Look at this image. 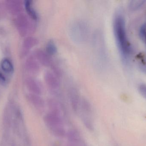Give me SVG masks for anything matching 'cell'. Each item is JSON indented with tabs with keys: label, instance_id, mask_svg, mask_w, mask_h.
I'll list each match as a JSON object with an SVG mask.
<instances>
[{
	"label": "cell",
	"instance_id": "1",
	"mask_svg": "<svg viewBox=\"0 0 146 146\" xmlns=\"http://www.w3.org/2000/svg\"><path fill=\"white\" fill-rule=\"evenodd\" d=\"M113 30L117 45L122 61L127 64L131 52L127 37L125 19L121 13L116 14L113 20Z\"/></svg>",
	"mask_w": 146,
	"mask_h": 146
},
{
	"label": "cell",
	"instance_id": "2",
	"mask_svg": "<svg viewBox=\"0 0 146 146\" xmlns=\"http://www.w3.org/2000/svg\"><path fill=\"white\" fill-rule=\"evenodd\" d=\"M44 121L50 131L54 136L63 138L66 135V132L63 127L62 115L50 111L44 115Z\"/></svg>",
	"mask_w": 146,
	"mask_h": 146
},
{
	"label": "cell",
	"instance_id": "3",
	"mask_svg": "<svg viewBox=\"0 0 146 146\" xmlns=\"http://www.w3.org/2000/svg\"><path fill=\"white\" fill-rule=\"evenodd\" d=\"M88 33L87 24L80 20L73 22L69 28L70 37L77 44H82L86 42L88 37Z\"/></svg>",
	"mask_w": 146,
	"mask_h": 146
},
{
	"label": "cell",
	"instance_id": "4",
	"mask_svg": "<svg viewBox=\"0 0 146 146\" xmlns=\"http://www.w3.org/2000/svg\"><path fill=\"white\" fill-rule=\"evenodd\" d=\"M35 21L29 19L24 14H20L15 21L16 27L20 34L25 37L29 33H33L36 29Z\"/></svg>",
	"mask_w": 146,
	"mask_h": 146
},
{
	"label": "cell",
	"instance_id": "5",
	"mask_svg": "<svg viewBox=\"0 0 146 146\" xmlns=\"http://www.w3.org/2000/svg\"><path fill=\"white\" fill-rule=\"evenodd\" d=\"M44 82L50 91L54 94L58 93L60 86L59 78L49 70L44 73Z\"/></svg>",
	"mask_w": 146,
	"mask_h": 146
},
{
	"label": "cell",
	"instance_id": "6",
	"mask_svg": "<svg viewBox=\"0 0 146 146\" xmlns=\"http://www.w3.org/2000/svg\"><path fill=\"white\" fill-rule=\"evenodd\" d=\"M33 57L36 59L40 65L45 67H51L53 63L51 56L45 50L42 49H37L34 52Z\"/></svg>",
	"mask_w": 146,
	"mask_h": 146
},
{
	"label": "cell",
	"instance_id": "7",
	"mask_svg": "<svg viewBox=\"0 0 146 146\" xmlns=\"http://www.w3.org/2000/svg\"><path fill=\"white\" fill-rule=\"evenodd\" d=\"M68 96L71 107L74 112H79L80 103L81 98L78 90L74 87H70L68 89Z\"/></svg>",
	"mask_w": 146,
	"mask_h": 146
},
{
	"label": "cell",
	"instance_id": "8",
	"mask_svg": "<svg viewBox=\"0 0 146 146\" xmlns=\"http://www.w3.org/2000/svg\"><path fill=\"white\" fill-rule=\"evenodd\" d=\"M25 84L27 89L32 93L40 95L42 93V85L37 80L32 77H28L26 80Z\"/></svg>",
	"mask_w": 146,
	"mask_h": 146
},
{
	"label": "cell",
	"instance_id": "9",
	"mask_svg": "<svg viewBox=\"0 0 146 146\" xmlns=\"http://www.w3.org/2000/svg\"><path fill=\"white\" fill-rule=\"evenodd\" d=\"M40 63L34 57H31L27 60L25 63L26 69L32 74H37L40 71Z\"/></svg>",
	"mask_w": 146,
	"mask_h": 146
},
{
	"label": "cell",
	"instance_id": "10",
	"mask_svg": "<svg viewBox=\"0 0 146 146\" xmlns=\"http://www.w3.org/2000/svg\"><path fill=\"white\" fill-rule=\"evenodd\" d=\"M28 101L37 109H42L44 108L45 102L40 95L30 93L27 96Z\"/></svg>",
	"mask_w": 146,
	"mask_h": 146
},
{
	"label": "cell",
	"instance_id": "11",
	"mask_svg": "<svg viewBox=\"0 0 146 146\" xmlns=\"http://www.w3.org/2000/svg\"><path fill=\"white\" fill-rule=\"evenodd\" d=\"M79 111L80 115L91 116L92 115V107L89 101L85 98H82L80 103Z\"/></svg>",
	"mask_w": 146,
	"mask_h": 146
},
{
	"label": "cell",
	"instance_id": "12",
	"mask_svg": "<svg viewBox=\"0 0 146 146\" xmlns=\"http://www.w3.org/2000/svg\"><path fill=\"white\" fill-rule=\"evenodd\" d=\"M7 8L9 11L13 14H17L22 11V3L21 1L10 0L6 3Z\"/></svg>",
	"mask_w": 146,
	"mask_h": 146
},
{
	"label": "cell",
	"instance_id": "13",
	"mask_svg": "<svg viewBox=\"0 0 146 146\" xmlns=\"http://www.w3.org/2000/svg\"><path fill=\"white\" fill-rule=\"evenodd\" d=\"M47 105L50 111L61 115L63 107L59 101L54 98L48 99L47 100Z\"/></svg>",
	"mask_w": 146,
	"mask_h": 146
},
{
	"label": "cell",
	"instance_id": "14",
	"mask_svg": "<svg viewBox=\"0 0 146 146\" xmlns=\"http://www.w3.org/2000/svg\"><path fill=\"white\" fill-rule=\"evenodd\" d=\"M38 40L36 38L33 37H28L26 38L23 42V48L26 54L33 47L37 45Z\"/></svg>",
	"mask_w": 146,
	"mask_h": 146
},
{
	"label": "cell",
	"instance_id": "15",
	"mask_svg": "<svg viewBox=\"0 0 146 146\" xmlns=\"http://www.w3.org/2000/svg\"><path fill=\"white\" fill-rule=\"evenodd\" d=\"M25 8L29 17L35 21L38 19V16L36 11L33 7L31 1H26L25 2Z\"/></svg>",
	"mask_w": 146,
	"mask_h": 146
},
{
	"label": "cell",
	"instance_id": "16",
	"mask_svg": "<svg viewBox=\"0 0 146 146\" xmlns=\"http://www.w3.org/2000/svg\"><path fill=\"white\" fill-rule=\"evenodd\" d=\"M81 119L86 128L90 131L94 130V124L92 116L80 115Z\"/></svg>",
	"mask_w": 146,
	"mask_h": 146
},
{
	"label": "cell",
	"instance_id": "17",
	"mask_svg": "<svg viewBox=\"0 0 146 146\" xmlns=\"http://www.w3.org/2000/svg\"><path fill=\"white\" fill-rule=\"evenodd\" d=\"M45 51L50 56L54 55L57 52V47L53 40H50L46 44Z\"/></svg>",
	"mask_w": 146,
	"mask_h": 146
},
{
	"label": "cell",
	"instance_id": "18",
	"mask_svg": "<svg viewBox=\"0 0 146 146\" xmlns=\"http://www.w3.org/2000/svg\"><path fill=\"white\" fill-rule=\"evenodd\" d=\"M1 64L2 69L5 72L7 73H11L13 72V67L12 63L9 60L7 59H3L1 61Z\"/></svg>",
	"mask_w": 146,
	"mask_h": 146
},
{
	"label": "cell",
	"instance_id": "19",
	"mask_svg": "<svg viewBox=\"0 0 146 146\" xmlns=\"http://www.w3.org/2000/svg\"><path fill=\"white\" fill-rule=\"evenodd\" d=\"M145 2V1H132L129 2V7L131 10H136L142 6Z\"/></svg>",
	"mask_w": 146,
	"mask_h": 146
},
{
	"label": "cell",
	"instance_id": "20",
	"mask_svg": "<svg viewBox=\"0 0 146 146\" xmlns=\"http://www.w3.org/2000/svg\"><path fill=\"white\" fill-rule=\"evenodd\" d=\"M139 36L146 45V24H143L140 28Z\"/></svg>",
	"mask_w": 146,
	"mask_h": 146
},
{
	"label": "cell",
	"instance_id": "21",
	"mask_svg": "<svg viewBox=\"0 0 146 146\" xmlns=\"http://www.w3.org/2000/svg\"><path fill=\"white\" fill-rule=\"evenodd\" d=\"M139 91L140 94L146 99V85L145 84L140 85Z\"/></svg>",
	"mask_w": 146,
	"mask_h": 146
},
{
	"label": "cell",
	"instance_id": "22",
	"mask_svg": "<svg viewBox=\"0 0 146 146\" xmlns=\"http://www.w3.org/2000/svg\"><path fill=\"white\" fill-rule=\"evenodd\" d=\"M84 144L82 141H68L67 146H83Z\"/></svg>",
	"mask_w": 146,
	"mask_h": 146
},
{
	"label": "cell",
	"instance_id": "23",
	"mask_svg": "<svg viewBox=\"0 0 146 146\" xmlns=\"http://www.w3.org/2000/svg\"><path fill=\"white\" fill-rule=\"evenodd\" d=\"M140 68L141 70L146 74V59L145 61L141 65Z\"/></svg>",
	"mask_w": 146,
	"mask_h": 146
},
{
	"label": "cell",
	"instance_id": "24",
	"mask_svg": "<svg viewBox=\"0 0 146 146\" xmlns=\"http://www.w3.org/2000/svg\"><path fill=\"white\" fill-rule=\"evenodd\" d=\"M6 82L5 77L2 74L0 73V82L2 84H4Z\"/></svg>",
	"mask_w": 146,
	"mask_h": 146
},
{
	"label": "cell",
	"instance_id": "25",
	"mask_svg": "<svg viewBox=\"0 0 146 146\" xmlns=\"http://www.w3.org/2000/svg\"><path fill=\"white\" fill-rule=\"evenodd\" d=\"M59 145L58 144H56V143H55V144H54V145H53V146H59Z\"/></svg>",
	"mask_w": 146,
	"mask_h": 146
},
{
	"label": "cell",
	"instance_id": "26",
	"mask_svg": "<svg viewBox=\"0 0 146 146\" xmlns=\"http://www.w3.org/2000/svg\"><path fill=\"white\" fill-rule=\"evenodd\" d=\"M83 146H87V145H86V144H84V145H83Z\"/></svg>",
	"mask_w": 146,
	"mask_h": 146
}]
</instances>
